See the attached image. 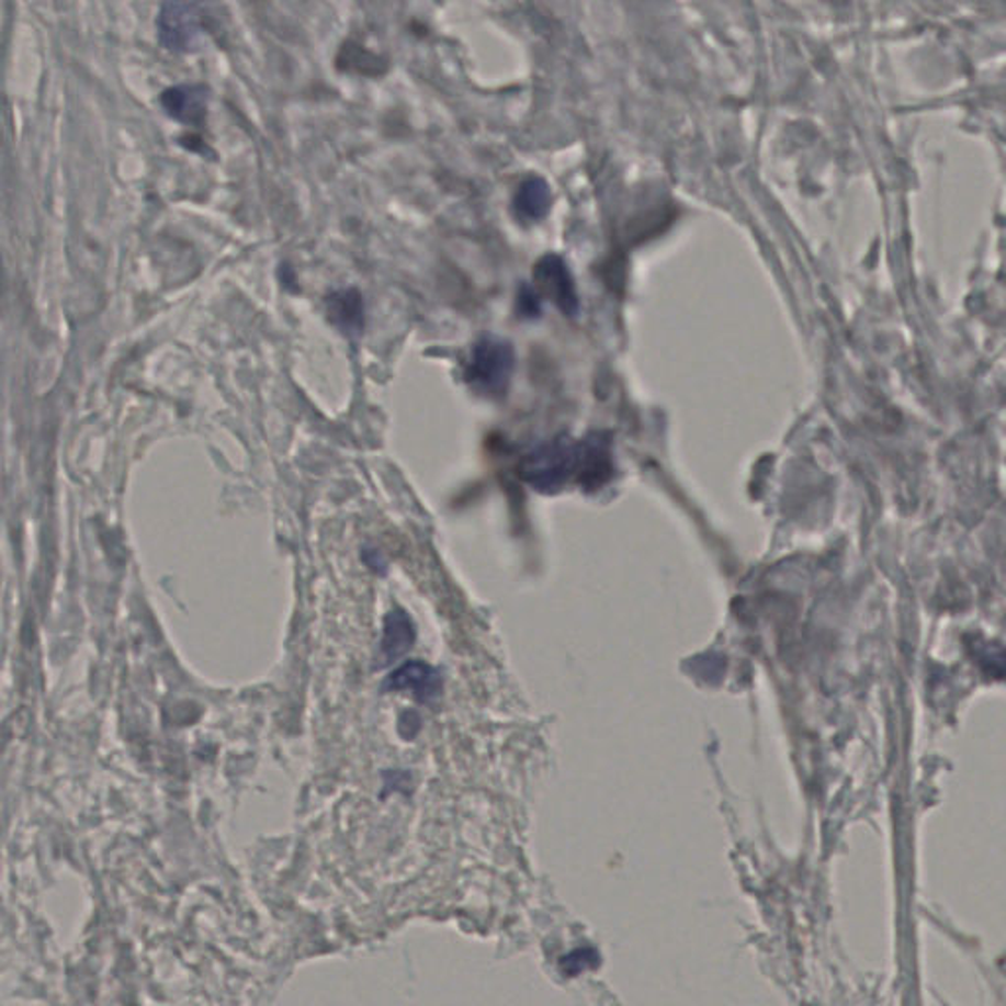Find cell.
<instances>
[{
  "mask_svg": "<svg viewBox=\"0 0 1006 1006\" xmlns=\"http://www.w3.org/2000/svg\"><path fill=\"white\" fill-rule=\"evenodd\" d=\"M160 39L168 49H189L201 32V9L195 0H168L158 19Z\"/></svg>",
  "mask_w": 1006,
  "mask_h": 1006,
  "instance_id": "cell-4",
  "label": "cell"
},
{
  "mask_svg": "<svg viewBox=\"0 0 1006 1006\" xmlns=\"http://www.w3.org/2000/svg\"><path fill=\"white\" fill-rule=\"evenodd\" d=\"M518 310L523 317H536L541 313L539 293L529 285H521L518 293Z\"/></svg>",
  "mask_w": 1006,
  "mask_h": 1006,
  "instance_id": "cell-11",
  "label": "cell"
},
{
  "mask_svg": "<svg viewBox=\"0 0 1006 1006\" xmlns=\"http://www.w3.org/2000/svg\"><path fill=\"white\" fill-rule=\"evenodd\" d=\"M612 476V452L610 439L606 434H588L584 441L578 442V464H576V482L586 491L602 488Z\"/></svg>",
  "mask_w": 1006,
  "mask_h": 1006,
  "instance_id": "cell-5",
  "label": "cell"
},
{
  "mask_svg": "<svg viewBox=\"0 0 1006 1006\" xmlns=\"http://www.w3.org/2000/svg\"><path fill=\"white\" fill-rule=\"evenodd\" d=\"M516 368V350L511 342L496 335H482L472 347L466 364V382L476 394L484 397H504L508 394Z\"/></svg>",
  "mask_w": 1006,
  "mask_h": 1006,
  "instance_id": "cell-1",
  "label": "cell"
},
{
  "mask_svg": "<svg viewBox=\"0 0 1006 1006\" xmlns=\"http://www.w3.org/2000/svg\"><path fill=\"white\" fill-rule=\"evenodd\" d=\"M536 293L545 295L555 303L565 315L578 313V295L574 285L573 275L561 256L546 255L539 258L533 268Z\"/></svg>",
  "mask_w": 1006,
  "mask_h": 1006,
  "instance_id": "cell-3",
  "label": "cell"
},
{
  "mask_svg": "<svg viewBox=\"0 0 1006 1006\" xmlns=\"http://www.w3.org/2000/svg\"><path fill=\"white\" fill-rule=\"evenodd\" d=\"M415 641L414 621L404 610H394L386 615L384 623V641H382V651L387 660H395L397 657L405 655L411 649Z\"/></svg>",
  "mask_w": 1006,
  "mask_h": 1006,
  "instance_id": "cell-10",
  "label": "cell"
},
{
  "mask_svg": "<svg viewBox=\"0 0 1006 1006\" xmlns=\"http://www.w3.org/2000/svg\"><path fill=\"white\" fill-rule=\"evenodd\" d=\"M327 315L342 332L358 335L364 329V299L354 287L339 290L327 297Z\"/></svg>",
  "mask_w": 1006,
  "mask_h": 1006,
  "instance_id": "cell-8",
  "label": "cell"
},
{
  "mask_svg": "<svg viewBox=\"0 0 1006 1006\" xmlns=\"http://www.w3.org/2000/svg\"><path fill=\"white\" fill-rule=\"evenodd\" d=\"M161 104L179 123L201 126L207 113V94L199 87H176L161 94Z\"/></svg>",
  "mask_w": 1006,
  "mask_h": 1006,
  "instance_id": "cell-7",
  "label": "cell"
},
{
  "mask_svg": "<svg viewBox=\"0 0 1006 1006\" xmlns=\"http://www.w3.org/2000/svg\"><path fill=\"white\" fill-rule=\"evenodd\" d=\"M578 442L566 437L543 442L519 462L521 481L541 494H555L576 476Z\"/></svg>",
  "mask_w": 1006,
  "mask_h": 1006,
  "instance_id": "cell-2",
  "label": "cell"
},
{
  "mask_svg": "<svg viewBox=\"0 0 1006 1006\" xmlns=\"http://www.w3.org/2000/svg\"><path fill=\"white\" fill-rule=\"evenodd\" d=\"M553 203L551 189L543 179H525L513 199V208L523 223H536L545 217Z\"/></svg>",
  "mask_w": 1006,
  "mask_h": 1006,
  "instance_id": "cell-9",
  "label": "cell"
},
{
  "mask_svg": "<svg viewBox=\"0 0 1006 1006\" xmlns=\"http://www.w3.org/2000/svg\"><path fill=\"white\" fill-rule=\"evenodd\" d=\"M442 680L437 668L411 660L402 668H397L387 677V690H411L419 702H427L441 692Z\"/></svg>",
  "mask_w": 1006,
  "mask_h": 1006,
  "instance_id": "cell-6",
  "label": "cell"
},
{
  "mask_svg": "<svg viewBox=\"0 0 1006 1006\" xmlns=\"http://www.w3.org/2000/svg\"><path fill=\"white\" fill-rule=\"evenodd\" d=\"M588 956H592V951H588V950L574 951V953H570L568 958H565V960H563V969H565L568 975H576V973H580L583 969L590 968V963H592V961L586 960Z\"/></svg>",
  "mask_w": 1006,
  "mask_h": 1006,
  "instance_id": "cell-12",
  "label": "cell"
}]
</instances>
